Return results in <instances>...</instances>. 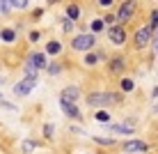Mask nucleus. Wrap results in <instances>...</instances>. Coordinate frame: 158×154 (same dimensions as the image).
<instances>
[{
  "mask_svg": "<svg viewBox=\"0 0 158 154\" xmlns=\"http://www.w3.org/2000/svg\"><path fill=\"white\" fill-rule=\"evenodd\" d=\"M96 120H99V122H110V115H108L106 111H99L96 113Z\"/></svg>",
  "mask_w": 158,
  "mask_h": 154,
  "instance_id": "nucleus-16",
  "label": "nucleus"
},
{
  "mask_svg": "<svg viewBox=\"0 0 158 154\" xmlns=\"http://www.w3.org/2000/svg\"><path fill=\"white\" fill-rule=\"evenodd\" d=\"M110 69L112 71H122L124 69V60L122 58H115V60H112V64H110Z\"/></svg>",
  "mask_w": 158,
  "mask_h": 154,
  "instance_id": "nucleus-13",
  "label": "nucleus"
},
{
  "mask_svg": "<svg viewBox=\"0 0 158 154\" xmlns=\"http://www.w3.org/2000/svg\"><path fill=\"white\" fill-rule=\"evenodd\" d=\"M60 71H62V67H60V64H51V67H48V74H60Z\"/></svg>",
  "mask_w": 158,
  "mask_h": 154,
  "instance_id": "nucleus-23",
  "label": "nucleus"
},
{
  "mask_svg": "<svg viewBox=\"0 0 158 154\" xmlns=\"http://www.w3.org/2000/svg\"><path fill=\"white\" fill-rule=\"evenodd\" d=\"M46 51H48V53H53V55H55V53H60V51H62V44L53 39V42H48V44H46Z\"/></svg>",
  "mask_w": 158,
  "mask_h": 154,
  "instance_id": "nucleus-11",
  "label": "nucleus"
},
{
  "mask_svg": "<svg viewBox=\"0 0 158 154\" xmlns=\"http://www.w3.org/2000/svg\"><path fill=\"white\" fill-rule=\"evenodd\" d=\"M0 85H2V78H0Z\"/></svg>",
  "mask_w": 158,
  "mask_h": 154,
  "instance_id": "nucleus-30",
  "label": "nucleus"
},
{
  "mask_svg": "<svg viewBox=\"0 0 158 154\" xmlns=\"http://www.w3.org/2000/svg\"><path fill=\"white\" fill-rule=\"evenodd\" d=\"M112 21H115V16H112V14H108V16H106V21H103V23H110V25H112Z\"/></svg>",
  "mask_w": 158,
  "mask_h": 154,
  "instance_id": "nucleus-26",
  "label": "nucleus"
},
{
  "mask_svg": "<svg viewBox=\"0 0 158 154\" xmlns=\"http://www.w3.org/2000/svg\"><path fill=\"white\" fill-rule=\"evenodd\" d=\"M96 60H99V55H94V53H89V55L85 58V64H96Z\"/></svg>",
  "mask_w": 158,
  "mask_h": 154,
  "instance_id": "nucleus-20",
  "label": "nucleus"
},
{
  "mask_svg": "<svg viewBox=\"0 0 158 154\" xmlns=\"http://www.w3.org/2000/svg\"><path fill=\"white\" fill-rule=\"evenodd\" d=\"M149 150V145L142 140H126L124 143V152H128V154H135V152H147Z\"/></svg>",
  "mask_w": 158,
  "mask_h": 154,
  "instance_id": "nucleus-6",
  "label": "nucleus"
},
{
  "mask_svg": "<svg viewBox=\"0 0 158 154\" xmlns=\"http://www.w3.org/2000/svg\"><path fill=\"white\" fill-rule=\"evenodd\" d=\"M32 150H35V143H32V140H25V143H23V152L28 154V152H32Z\"/></svg>",
  "mask_w": 158,
  "mask_h": 154,
  "instance_id": "nucleus-18",
  "label": "nucleus"
},
{
  "mask_svg": "<svg viewBox=\"0 0 158 154\" xmlns=\"http://www.w3.org/2000/svg\"><path fill=\"white\" fill-rule=\"evenodd\" d=\"M78 97H80V90H78L76 85H69V87H64V90H62L60 101H64V103H76V101H78Z\"/></svg>",
  "mask_w": 158,
  "mask_h": 154,
  "instance_id": "nucleus-4",
  "label": "nucleus"
},
{
  "mask_svg": "<svg viewBox=\"0 0 158 154\" xmlns=\"http://www.w3.org/2000/svg\"><path fill=\"white\" fill-rule=\"evenodd\" d=\"M67 14H69V19H78V16H80V9L78 7H76V5H69V9H67Z\"/></svg>",
  "mask_w": 158,
  "mask_h": 154,
  "instance_id": "nucleus-12",
  "label": "nucleus"
},
{
  "mask_svg": "<svg viewBox=\"0 0 158 154\" xmlns=\"http://www.w3.org/2000/svg\"><path fill=\"white\" fill-rule=\"evenodd\" d=\"M119 95H110V92H92L89 97H87V103L89 106H108V103L112 101H119Z\"/></svg>",
  "mask_w": 158,
  "mask_h": 154,
  "instance_id": "nucleus-1",
  "label": "nucleus"
},
{
  "mask_svg": "<svg viewBox=\"0 0 158 154\" xmlns=\"http://www.w3.org/2000/svg\"><path fill=\"white\" fill-rule=\"evenodd\" d=\"M99 2L103 5V7H108V5H110V2H112V0H99Z\"/></svg>",
  "mask_w": 158,
  "mask_h": 154,
  "instance_id": "nucleus-27",
  "label": "nucleus"
},
{
  "mask_svg": "<svg viewBox=\"0 0 158 154\" xmlns=\"http://www.w3.org/2000/svg\"><path fill=\"white\" fill-rule=\"evenodd\" d=\"M149 39H151V28L149 25H144V28H140L135 32V46L138 48H144L147 44H149Z\"/></svg>",
  "mask_w": 158,
  "mask_h": 154,
  "instance_id": "nucleus-5",
  "label": "nucleus"
},
{
  "mask_svg": "<svg viewBox=\"0 0 158 154\" xmlns=\"http://www.w3.org/2000/svg\"><path fill=\"white\" fill-rule=\"evenodd\" d=\"M156 111H158V103H156Z\"/></svg>",
  "mask_w": 158,
  "mask_h": 154,
  "instance_id": "nucleus-31",
  "label": "nucleus"
},
{
  "mask_svg": "<svg viewBox=\"0 0 158 154\" xmlns=\"http://www.w3.org/2000/svg\"><path fill=\"white\" fill-rule=\"evenodd\" d=\"M0 37H2L5 42H14V39H16L14 30H2V32H0Z\"/></svg>",
  "mask_w": 158,
  "mask_h": 154,
  "instance_id": "nucleus-14",
  "label": "nucleus"
},
{
  "mask_svg": "<svg viewBox=\"0 0 158 154\" xmlns=\"http://www.w3.org/2000/svg\"><path fill=\"white\" fill-rule=\"evenodd\" d=\"M0 101H2V97H0Z\"/></svg>",
  "mask_w": 158,
  "mask_h": 154,
  "instance_id": "nucleus-32",
  "label": "nucleus"
},
{
  "mask_svg": "<svg viewBox=\"0 0 158 154\" xmlns=\"http://www.w3.org/2000/svg\"><path fill=\"white\" fill-rule=\"evenodd\" d=\"M60 103H62V111L67 113L69 117H76V120L80 117V111H78V106H76V103H64V101H60Z\"/></svg>",
  "mask_w": 158,
  "mask_h": 154,
  "instance_id": "nucleus-9",
  "label": "nucleus"
},
{
  "mask_svg": "<svg viewBox=\"0 0 158 154\" xmlns=\"http://www.w3.org/2000/svg\"><path fill=\"white\" fill-rule=\"evenodd\" d=\"M110 131H115V134H133V126L128 124H110Z\"/></svg>",
  "mask_w": 158,
  "mask_h": 154,
  "instance_id": "nucleus-10",
  "label": "nucleus"
},
{
  "mask_svg": "<svg viewBox=\"0 0 158 154\" xmlns=\"http://www.w3.org/2000/svg\"><path fill=\"white\" fill-rule=\"evenodd\" d=\"M9 7H12V0H0V9L2 12H9Z\"/></svg>",
  "mask_w": 158,
  "mask_h": 154,
  "instance_id": "nucleus-19",
  "label": "nucleus"
},
{
  "mask_svg": "<svg viewBox=\"0 0 158 154\" xmlns=\"http://www.w3.org/2000/svg\"><path fill=\"white\" fill-rule=\"evenodd\" d=\"M96 143H101V145H115V140L112 138H94Z\"/></svg>",
  "mask_w": 158,
  "mask_h": 154,
  "instance_id": "nucleus-24",
  "label": "nucleus"
},
{
  "mask_svg": "<svg viewBox=\"0 0 158 154\" xmlns=\"http://www.w3.org/2000/svg\"><path fill=\"white\" fill-rule=\"evenodd\" d=\"M92 30H94V32L103 30V21H94V23H92Z\"/></svg>",
  "mask_w": 158,
  "mask_h": 154,
  "instance_id": "nucleus-25",
  "label": "nucleus"
},
{
  "mask_svg": "<svg viewBox=\"0 0 158 154\" xmlns=\"http://www.w3.org/2000/svg\"><path fill=\"white\" fill-rule=\"evenodd\" d=\"M133 9H135V0H128V2H124L122 9H119V14H117V19H119V21H126L128 16L133 14Z\"/></svg>",
  "mask_w": 158,
  "mask_h": 154,
  "instance_id": "nucleus-8",
  "label": "nucleus"
},
{
  "mask_svg": "<svg viewBox=\"0 0 158 154\" xmlns=\"http://www.w3.org/2000/svg\"><path fill=\"white\" fill-rule=\"evenodd\" d=\"M44 136H46V138H53V124H46V126H44Z\"/></svg>",
  "mask_w": 158,
  "mask_h": 154,
  "instance_id": "nucleus-22",
  "label": "nucleus"
},
{
  "mask_svg": "<svg viewBox=\"0 0 158 154\" xmlns=\"http://www.w3.org/2000/svg\"><path fill=\"white\" fill-rule=\"evenodd\" d=\"M156 55H158V37H156Z\"/></svg>",
  "mask_w": 158,
  "mask_h": 154,
  "instance_id": "nucleus-28",
  "label": "nucleus"
},
{
  "mask_svg": "<svg viewBox=\"0 0 158 154\" xmlns=\"http://www.w3.org/2000/svg\"><path fill=\"white\" fill-rule=\"evenodd\" d=\"M122 87H124V90H126V92H131V90H133V87H135V83H133V81H131V78H124V81H122Z\"/></svg>",
  "mask_w": 158,
  "mask_h": 154,
  "instance_id": "nucleus-15",
  "label": "nucleus"
},
{
  "mask_svg": "<svg viewBox=\"0 0 158 154\" xmlns=\"http://www.w3.org/2000/svg\"><path fill=\"white\" fill-rule=\"evenodd\" d=\"M124 39H126L124 28H122V25H112V28H110V42L119 46V44H124Z\"/></svg>",
  "mask_w": 158,
  "mask_h": 154,
  "instance_id": "nucleus-7",
  "label": "nucleus"
},
{
  "mask_svg": "<svg viewBox=\"0 0 158 154\" xmlns=\"http://www.w3.org/2000/svg\"><path fill=\"white\" fill-rule=\"evenodd\" d=\"M154 97H158V87H156V90H154Z\"/></svg>",
  "mask_w": 158,
  "mask_h": 154,
  "instance_id": "nucleus-29",
  "label": "nucleus"
},
{
  "mask_svg": "<svg viewBox=\"0 0 158 154\" xmlns=\"http://www.w3.org/2000/svg\"><path fill=\"white\" fill-rule=\"evenodd\" d=\"M94 44H96L94 35H78V37H73L71 46L76 48V51H89V48L94 46Z\"/></svg>",
  "mask_w": 158,
  "mask_h": 154,
  "instance_id": "nucleus-3",
  "label": "nucleus"
},
{
  "mask_svg": "<svg viewBox=\"0 0 158 154\" xmlns=\"http://www.w3.org/2000/svg\"><path fill=\"white\" fill-rule=\"evenodd\" d=\"M37 76H25L23 81H19V83L14 85V95L16 97H28L32 90H35V85H37Z\"/></svg>",
  "mask_w": 158,
  "mask_h": 154,
  "instance_id": "nucleus-2",
  "label": "nucleus"
},
{
  "mask_svg": "<svg viewBox=\"0 0 158 154\" xmlns=\"http://www.w3.org/2000/svg\"><path fill=\"white\" fill-rule=\"evenodd\" d=\"M12 5L19 7V9H23V7H28V0H12Z\"/></svg>",
  "mask_w": 158,
  "mask_h": 154,
  "instance_id": "nucleus-21",
  "label": "nucleus"
},
{
  "mask_svg": "<svg viewBox=\"0 0 158 154\" xmlns=\"http://www.w3.org/2000/svg\"><path fill=\"white\" fill-rule=\"evenodd\" d=\"M149 28H151V30L158 28V9H156V12H151V25H149Z\"/></svg>",
  "mask_w": 158,
  "mask_h": 154,
  "instance_id": "nucleus-17",
  "label": "nucleus"
}]
</instances>
